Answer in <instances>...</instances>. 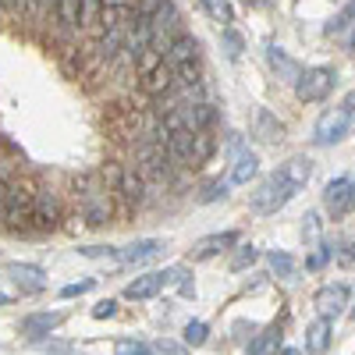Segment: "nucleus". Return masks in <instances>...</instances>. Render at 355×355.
I'll return each mask as SVG.
<instances>
[{
  "instance_id": "1",
  "label": "nucleus",
  "mask_w": 355,
  "mask_h": 355,
  "mask_svg": "<svg viewBox=\"0 0 355 355\" xmlns=\"http://www.w3.org/2000/svg\"><path fill=\"white\" fill-rule=\"evenodd\" d=\"M78 199H82V217H85L89 227H103V224H110V214H114L110 192L96 182L93 174H82V178H78Z\"/></svg>"
},
{
  "instance_id": "2",
  "label": "nucleus",
  "mask_w": 355,
  "mask_h": 355,
  "mask_svg": "<svg viewBox=\"0 0 355 355\" xmlns=\"http://www.w3.org/2000/svg\"><path fill=\"white\" fill-rule=\"evenodd\" d=\"M295 192H299V189H295L288 178H284V171H274V174L252 192L249 206H252L256 214H277V210H284V206L295 199Z\"/></svg>"
},
{
  "instance_id": "3",
  "label": "nucleus",
  "mask_w": 355,
  "mask_h": 355,
  "mask_svg": "<svg viewBox=\"0 0 355 355\" xmlns=\"http://www.w3.org/2000/svg\"><path fill=\"white\" fill-rule=\"evenodd\" d=\"M214 121H217L214 103H189V107H174L164 114L167 132H210Z\"/></svg>"
},
{
  "instance_id": "4",
  "label": "nucleus",
  "mask_w": 355,
  "mask_h": 355,
  "mask_svg": "<svg viewBox=\"0 0 355 355\" xmlns=\"http://www.w3.org/2000/svg\"><path fill=\"white\" fill-rule=\"evenodd\" d=\"M338 82V71L327 68V64H316V68H306L299 78H295V96L302 103H320L331 96V89Z\"/></svg>"
},
{
  "instance_id": "5",
  "label": "nucleus",
  "mask_w": 355,
  "mask_h": 355,
  "mask_svg": "<svg viewBox=\"0 0 355 355\" xmlns=\"http://www.w3.org/2000/svg\"><path fill=\"white\" fill-rule=\"evenodd\" d=\"M185 36V25H182V11H178L171 0L153 15V46L150 50H157L160 57H167V50Z\"/></svg>"
},
{
  "instance_id": "6",
  "label": "nucleus",
  "mask_w": 355,
  "mask_h": 355,
  "mask_svg": "<svg viewBox=\"0 0 355 355\" xmlns=\"http://www.w3.org/2000/svg\"><path fill=\"white\" fill-rule=\"evenodd\" d=\"M135 171L146 182H167L171 178V157L160 142H142L135 153Z\"/></svg>"
},
{
  "instance_id": "7",
  "label": "nucleus",
  "mask_w": 355,
  "mask_h": 355,
  "mask_svg": "<svg viewBox=\"0 0 355 355\" xmlns=\"http://www.w3.org/2000/svg\"><path fill=\"white\" fill-rule=\"evenodd\" d=\"M348 128H352V114H348L345 107H334V110H327V114L316 121L313 142H316V146H334V142H341V139L348 135Z\"/></svg>"
},
{
  "instance_id": "8",
  "label": "nucleus",
  "mask_w": 355,
  "mask_h": 355,
  "mask_svg": "<svg viewBox=\"0 0 355 355\" xmlns=\"http://www.w3.org/2000/svg\"><path fill=\"white\" fill-rule=\"evenodd\" d=\"M33 202H36V192L28 189L25 182H15V185L8 189L4 224H8V227H21L25 220H33Z\"/></svg>"
},
{
  "instance_id": "9",
  "label": "nucleus",
  "mask_w": 355,
  "mask_h": 355,
  "mask_svg": "<svg viewBox=\"0 0 355 355\" xmlns=\"http://www.w3.org/2000/svg\"><path fill=\"white\" fill-rule=\"evenodd\" d=\"M4 277H11L21 288V295H36V291L46 288V274H43V266H36V263H8Z\"/></svg>"
},
{
  "instance_id": "10",
  "label": "nucleus",
  "mask_w": 355,
  "mask_h": 355,
  "mask_svg": "<svg viewBox=\"0 0 355 355\" xmlns=\"http://www.w3.org/2000/svg\"><path fill=\"white\" fill-rule=\"evenodd\" d=\"M313 306H316V313H320L323 320L341 316L345 306H348V288H345V284H323V288L313 295Z\"/></svg>"
},
{
  "instance_id": "11",
  "label": "nucleus",
  "mask_w": 355,
  "mask_h": 355,
  "mask_svg": "<svg viewBox=\"0 0 355 355\" xmlns=\"http://www.w3.org/2000/svg\"><path fill=\"white\" fill-rule=\"evenodd\" d=\"M110 189H114V196L125 199L128 210H135V206L142 202V192H146V178L135 167H121V171H117V182Z\"/></svg>"
},
{
  "instance_id": "12",
  "label": "nucleus",
  "mask_w": 355,
  "mask_h": 355,
  "mask_svg": "<svg viewBox=\"0 0 355 355\" xmlns=\"http://www.w3.org/2000/svg\"><path fill=\"white\" fill-rule=\"evenodd\" d=\"M174 85H178V68H171L167 61H160L150 75L139 78V89L146 96H164V93H171Z\"/></svg>"
},
{
  "instance_id": "13",
  "label": "nucleus",
  "mask_w": 355,
  "mask_h": 355,
  "mask_svg": "<svg viewBox=\"0 0 355 355\" xmlns=\"http://www.w3.org/2000/svg\"><path fill=\"white\" fill-rule=\"evenodd\" d=\"M33 220H36V227H57V220H61V199H57V192H50V189L36 192Z\"/></svg>"
},
{
  "instance_id": "14",
  "label": "nucleus",
  "mask_w": 355,
  "mask_h": 355,
  "mask_svg": "<svg viewBox=\"0 0 355 355\" xmlns=\"http://www.w3.org/2000/svg\"><path fill=\"white\" fill-rule=\"evenodd\" d=\"M160 252H164V242L160 239H139V242H132L125 249H117V259H121L125 266H139L146 259H157Z\"/></svg>"
},
{
  "instance_id": "15",
  "label": "nucleus",
  "mask_w": 355,
  "mask_h": 355,
  "mask_svg": "<svg viewBox=\"0 0 355 355\" xmlns=\"http://www.w3.org/2000/svg\"><path fill=\"white\" fill-rule=\"evenodd\" d=\"M231 245H239V231L206 234V239H199V242H196L192 259H214V256H220V252H224V249H231Z\"/></svg>"
},
{
  "instance_id": "16",
  "label": "nucleus",
  "mask_w": 355,
  "mask_h": 355,
  "mask_svg": "<svg viewBox=\"0 0 355 355\" xmlns=\"http://www.w3.org/2000/svg\"><path fill=\"white\" fill-rule=\"evenodd\" d=\"M167 157L174 167H192V150H196V132H171L167 139Z\"/></svg>"
},
{
  "instance_id": "17",
  "label": "nucleus",
  "mask_w": 355,
  "mask_h": 355,
  "mask_svg": "<svg viewBox=\"0 0 355 355\" xmlns=\"http://www.w3.org/2000/svg\"><path fill=\"white\" fill-rule=\"evenodd\" d=\"M64 323V313H28L21 320V334L25 338H43L50 331H57Z\"/></svg>"
},
{
  "instance_id": "18",
  "label": "nucleus",
  "mask_w": 355,
  "mask_h": 355,
  "mask_svg": "<svg viewBox=\"0 0 355 355\" xmlns=\"http://www.w3.org/2000/svg\"><path fill=\"white\" fill-rule=\"evenodd\" d=\"M164 61L171 64V68H185V64H199V40L196 36H182V40H178L171 50H167V57H164Z\"/></svg>"
},
{
  "instance_id": "19",
  "label": "nucleus",
  "mask_w": 355,
  "mask_h": 355,
  "mask_svg": "<svg viewBox=\"0 0 355 355\" xmlns=\"http://www.w3.org/2000/svg\"><path fill=\"white\" fill-rule=\"evenodd\" d=\"M348 192H352L348 178H334V182H327V189H323V202H327V210L334 217H345L348 214Z\"/></svg>"
},
{
  "instance_id": "20",
  "label": "nucleus",
  "mask_w": 355,
  "mask_h": 355,
  "mask_svg": "<svg viewBox=\"0 0 355 355\" xmlns=\"http://www.w3.org/2000/svg\"><path fill=\"white\" fill-rule=\"evenodd\" d=\"M160 288H164V274H142V277H135V281L125 288V299L146 302V299H153Z\"/></svg>"
},
{
  "instance_id": "21",
  "label": "nucleus",
  "mask_w": 355,
  "mask_h": 355,
  "mask_svg": "<svg viewBox=\"0 0 355 355\" xmlns=\"http://www.w3.org/2000/svg\"><path fill=\"white\" fill-rule=\"evenodd\" d=\"M107 128L114 132V139L146 135V132H142V117H139V110H121L117 117H110V121H107Z\"/></svg>"
},
{
  "instance_id": "22",
  "label": "nucleus",
  "mask_w": 355,
  "mask_h": 355,
  "mask_svg": "<svg viewBox=\"0 0 355 355\" xmlns=\"http://www.w3.org/2000/svg\"><path fill=\"white\" fill-rule=\"evenodd\" d=\"M252 135H256L259 142L277 146V142L284 139V125L277 121V117H274L270 110H259V114H256V128H252Z\"/></svg>"
},
{
  "instance_id": "23",
  "label": "nucleus",
  "mask_w": 355,
  "mask_h": 355,
  "mask_svg": "<svg viewBox=\"0 0 355 355\" xmlns=\"http://www.w3.org/2000/svg\"><path fill=\"white\" fill-rule=\"evenodd\" d=\"M256 171H259V157L252 150H242L231 167V185H249V178H256Z\"/></svg>"
},
{
  "instance_id": "24",
  "label": "nucleus",
  "mask_w": 355,
  "mask_h": 355,
  "mask_svg": "<svg viewBox=\"0 0 355 355\" xmlns=\"http://www.w3.org/2000/svg\"><path fill=\"white\" fill-rule=\"evenodd\" d=\"M327 345H331V320H313L309 327H306V348L313 352V355H320V352H327Z\"/></svg>"
},
{
  "instance_id": "25",
  "label": "nucleus",
  "mask_w": 355,
  "mask_h": 355,
  "mask_svg": "<svg viewBox=\"0 0 355 355\" xmlns=\"http://www.w3.org/2000/svg\"><path fill=\"white\" fill-rule=\"evenodd\" d=\"M277 348H281V327H266L249 341L245 355H277Z\"/></svg>"
},
{
  "instance_id": "26",
  "label": "nucleus",
  "mask_w": 355,
  "mask_h": 355,
  "mask_svg": "<svg viewBox=\"0 0 355 355\" xmlns=\"http://www.w3.org/2000/svg\"><path fill=\"white\" fill-rule=\"evenodd\" d=\"M281 171H284V178H288L295 189H302L309 182V174H313V160L309 157H291V160L281 164Z\"/></svg>"
},
{
  "instance_id": "27",
  "label": "nucleus",
  "mask_w": 355,
  "mask_h": 355,
  "mask_svg": "<svg viewBox=\"0 0 355 355\" xmlns=\"http://www.w3.org/2000/svg\"><path fill=\"white\" fill-rule=\"evenodd\" d=\"M266 61H270V64H274V71H277L281 78H291V82H295V78H299V75H302V68H299V64H295V61H291V57H288V53H281V50H277L274 43H270V46H266Z\"/></svg>"
},
{
  "instance_id": "28",
  "label": "nucleus",
  "mask_w": 355,
  "mask_h": 355,
  "mask_svg": "<svg viewBox=\"0 0 355 355\" xmlns=\"http://www.w3.org/2000/svg\"><path fill=\"white\" fill-rule=\"evenodd\" d=\"M53 15H57V21H61V28L68 33V28L82 25V0H57Z\"/></svg>"
},
{
  "instance_id": "29",
  "label": "nucleus",
  "mask_w": 355,
  "mask_h": 355,
  "mask_svg": "<svg viewBox=\"0 0 355 355\" xmlns=\"http://www.w3.org/2000/svg\"><path fill=\"white\" fill-rule=\"evenodd\" d=\"M214 150H217V139H214V132H196V150H192V167L206 164V160L214 157Z\"/></svg>"
},
{
  "instance_id": "30",
  "label": "nucleus",
  "mask_w": 355,
  "mask_h": 355,
  "mask_svg": "<svg viewBox=\"0 0 355 355\" xmlns=\"http://www.w3.org/2000/svg\"><path fill=\"white\" fill-rule=\"evenodd\" d=\"M355 21V0H348V4L327 21V36H334V33H345V28Z\"/></svg>"
},
{
  "instance_id": "31",
  "label": "nucleus",
  "mask_w": 355,
  "mask_h": 355,
  "mask_svg": "<svg viewBox=\"0 0 355 355\" xmlns=\"http://www.w3.org/2000/svg\"><path fill=\"white\" fill-rule=\"evenodd\" d=\"M199 4L206 8V15H210L214 21H220V25H227L234 15H231V4L227 0H199Z\"/></svg>"
},
{
  "instance_id": "32",
  "label": "nucleus",
  "mask_w": 355,
  "mask_h": 355,
  "mask_svg": "<svg viewBox=\"0 0 355 355\" xmlns=\"http://www.w3.org/2000/svg\"><path fill=\"white\" fill-rule=\"evenodd\" d=\"M266 263H270V270L277 277H291L295 274V259L288 252H270V256H266Z\"/></svg>"
},
{
  "instance_id": "33",
  "label": "nucleus",
  "mask_w": 355,
  "mask_h": 355,
  "mask_svg": "<svg viewBox=\"0 0 355 355\" xmlns=\"http://www.w3.org/2000/svg\"><path fill=\"white\" fill-rule=\"evenodd\" d=\"M206 338H210V331H206L202 320H189V323H185V345L199 348V345H206Z\"/></svg>"
},
{
  "instance_id": "34",
  "label": "nucleus",
  "mask_w": 355,
  "mask_h": 355,
  "mask_svg": "<svg viewBox=\"0 0 355 355\" xmlns=\"http://www.w3.org/2000/svg\"><path fill=\"white\" fill-rule=\"evenodd\" d=\"M259 259V249L256 245H242L239 252L231 256V270H245V266H252Z\"/></svg>"
},
{
  "instance_id": "35",
  "label": "nucleus",
  "mask_w": 355,
  "mask_h": 355,
  "mask_svg": "<svg viewBox=\"0 0 355 355\" xmlns=\"http://www.w3.org/2000/svg\"><path fill=\"white\" fill-rule=\"evenodd\" d=\"M242 46H245V40H242L239 33H234V28H224V53L231 57V61H239Z\"/></svg>"
},
{
  "instance_id": "36",
  "label": "nucleus",
  "mask_w": 355,
  "mask_h": 355,
  "mask_svg": "<svg viewBox=\"0 0 355 355\" xmlns=\"http://www.w3.org/2000/svg\"><path fill=\"white\" fill-rule=\"evenodd\" d=\"M160 61H164V57H160L157 50H146V53L139 57V61H135V71H139V78H142V75H150V71H153Z\"/></svg>"
},
{
  "instance_id": "37",
  "label": "nucleus",
  "mask_w": 355,
  "mask_h": 355,
  "mask_svg": "<svg viewBox=\"0 0 355 355\" xmlns=\"http://www.w3.org/2000/svg\"><path fill=\"white\" fill-rule=\"evenodd\" d=\"M153 355H189V345H178V341H171V338H160V341L153 345Z\"/></svg>"
},
{
  "instance_id": "38",
  "label": "nucleus",
  "mask_w": 355,
  "mask_h": 355,
  "mask_svg": "<svg viewBox=\"0 0 355 355\" xmlns=\"http://www.w3.org/2000/svg\"><path fill=\"white\" fill-rule=\"evenodd\" d=\"M224 189H227V185L220 182V178L206 182V185H202V192H199V202H214V199H220V196H224Z\"/></svg>"
},
{
  "instance_id": "39",
  "label": "nucleus",
  "mask_w": 355,
  "mask_h": 355,
  "mask_svg": "<svg viewBox=\"0 0 355 355\" xmlns=\"http://www.w3.org/2000/svg\"><path fill=\"white\" fill-rule=\"evenodd\" d=\"M93 277H85V281H78V284H64L61 288V299H75V295H85V291H93Z\"/></svg>"
},
{
  "instance_id": "40",
  "label": "nucleus",
  "mask_w": 355,
  "mask_h": 355,
  "mask_svg": "<svg viewBox=\"0 0 355 355\" xmlns=\"http://www.w3.org/2000/svg\"><path fill=\"white\" fill-rule=\"evenodd\" d=\"M114 355H153V348H146L142 341H121Z\"/></svg>"
},
{
  "instance_id": "41",
  "label": "nucleus",
  "mask_w": 355,
  "mask_h": 355,
  "mask_svg": "<svg viewBox=\"0 0 355 355\" xmlns=\"http://www.w3.org/2000/svg\"><path fill=\"white\" fill-rule=\"evenodd\" d=\"M167 4V0H135V15H142V18H153L160 8Z\"/></svg>"
},
{
  "instance_id": "42",
  "label": "nucleus",
  "mask_w": 355,
  "mask_h": 355,
  "mask_svg": "<svg viewBox=\"0 0 355 355\" xmlns=\"http://www.w3.org/2000/svg\"><path fill=\"white\" fill-rule=\"evenodd\" d=\"M327 259H331V245H316V252L306 259V266H309V270H320V266L327 263Z\"/></svg>"
},
{
  "instance_id": "43",
  "label": "nucleus",
  "mask_w": 355,
  "mask_h": 355,
  "mask_svg": "<svg viewBox=\"0 0 355 355\" xmlns=\"http://www.w3.org/2000/svg\"><path fill=\"white\" fill-rule=\"evenodd\" d=\"M302 220H306V224H302V234H306L309 242H316V234H320V217H316V214H306Z\"/></svg>"
},
{
  "instance_id": "44",
  "label": "nucleus",
  "mask_w": 355,
  "mask_h": 355,
  "mask_svg": "<svg viewBox=\"0 0 355 355\" xmlns=\"http://www.w3.org/2000/svg\"><path fill=\"white\" fill-rule=\"evenodd\" d=\"M82 256H93V259H103V256H114L117 259V249L114 245H89V249H78Z\"/></svg>"
},
{
  "instance_id": "45",
  "label": "nucleus",
  "mask_w": 355,
  "mask_h": 355,
  "mask_svg": "<svg viewBox=\"0 0 355 355\" xmlns=\"http://www.w3.org/2000/svg\"><path fill=\"white\" fill-rule=\"evenodd\" d=\"M114 313H117V302H110V299H103V302L93 306V316H96V320H110Z\"/></svg>"
},
{
  "instance_id": "46",
  "label": "nucleus",
  "mask_w": 355,
  "mask_h": 355,
  "mask_svg": "<svg viewBox=\"0 0 355 355\" xmlns=\"http://www.w3.org/2000/svg\"><path fill=\"white\" fill-rule=\"evenodd\" d=\"M0 8H4V11H18V15H25V0H0Z\"/></svg>"
},
{
  "instance_id": "47",
  "label": "nucleus",
  "mask_w": 355,
  "mask_h": 355,
  "mask_svg": "<svg viewBox=\"0 0 355 355\" xmlns=\"http://www.w3.org/2000/svg\"><path fill=\"white\" fill-rule=\"evenodd\" d=\"M103 8H128V11H135V0H103Z\"/></svg>"
},
{
  "instance_id": "48",
  "label": "nucleus",
  "mask_w": 355,
  "mask_h": 355,
  "mask_svg": "<svg viewBox=\"0 0 355 355\" xmlns=\"http://www.w3.org/2000/svg\"><path fill=\"white\" fill-rule=\"evenodd\" d=\"M348 210H355V182H352V192H348Z\"/></svg>"
},
{
  "instance_id": "49",
  "label": "nucleus",
  "mask_w": 355,
  "mask_h": 355,
  "mask_svg": "<svg viewBox=\"0 0 355 355\" xmlns=\"http://www.w3.org/2000/svg\"><path fill=\"white\" fill-rule=\"evenodd\" d=\"M281 355H302V352H299V348H284Z\"/></svg>"
},
{
  "instance_id": "50",
  "label": "nucleus",
  "mask_w": 355,
  "mask_h": 355,
  "mask_svg": "<svg viewBox=\"0 0 355 355\" xmlns=\"http://www.w3.org/2000/svg\"><path fill=\"white\" fill-rule=\"evenodd\" d=\"M0 306H8V295L4 291H0Z\"/></svg>"
},
{
  "instance_id": "51",
  "label": "nucleus",
  "mask_w": 355,
  "mask_h": 355,
  "mask_svg": "<svg viewBox=\"0 0 355 355\" xmlns=\"http://www.w3.org/2000/svg\"><path fill=\"white\" fill-rule=\"evenodd\" d=\"M348 46H352V50H355V33H352V40H348Z\"/></svg>"
},
{
  "instance_id": "52",
  "label": "nucleus",
  "mask_w": 355,
  "mask_h": 355,
  "mask_svg": "<svg viewBox=\"0 0 355 355\" xmlns=\"http://www.w3.org/2000/svg\"><path fill=\"white\" fill-rule=\"evenodd\" d=\"M352 320H355V306H352Z\"/></svg>"
},
{
  "instance_id": "53",
  "label": "nucleus",
  "mask_w": 355,
  "mask_h": 355,
  "mask_svg": "<svg viewBox=\"0 0 355 355\" xmlns=\"http://www.w3.org/2000/svg\"><path fill=\"white\" fill-rule=\"evenodd\" d=\"M0 18H4V8H0Z\"/></svg>"
},
{
  "instance_id": "54",
  "label": "nucleus",
  "mask_w": 355,
  "mask_h": 355,
  "mask_svg": "<svg viewBox=\"0 0 355 355\" xmlns=\"http://www.w3.org/2000/svg\"><path fill=\"white\" fill-rule=\"evenodd\" d=\"M245 4H249V0H245Z\"/></svg>"
}]
</instances>
